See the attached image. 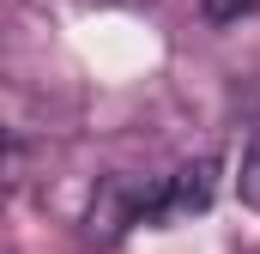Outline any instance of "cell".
<instances>
[{"label": "cell", "mask_w": 260, "mask_h": 254, "mask_svg": "<svg viewBox=\"0 0 260 254\" xmlns=\"http://www.w3.org/2000/svg\"><path fill=\"white\" fill-rule=\"evenodd\" d=\"M18 176H24V151H18V139H12V133H0V194L18 188Z\"/></svg>", "instance_id": "cell-4"}, {"label": "cell", "mask_w": 260, "mask_h": 254, "mask_svg": "<svg viewBox=\"0 0 260 254\" xmlns=\"http://www.w3.org/2000/svg\"><path fill=\"white\" fill-rule=\"evenodd\" d=\"M145 200H151L145 182H133V176H109V182L97 188V200H91V236H97V242L127 236L133 224H145Z\"/></svg>", "instance_id": "cell-2"}, {"label": "cell", "mask_w": 260, "mask_h": 254, "mask_svg": "<svg viewBox=\"0 0 260 254\" xmlns=\"http://www.w3.org/2000/svg\"><path fill=\"white\" fill-rule=\"evenodd\" d=\"M236 194H242V206H248V212H260V127H254V139H248V151H242Z\"/></svg>", "instance_id": "cell-3"}, {"label": "cell", "mask_w": 260, "mask_h": 254, "mask_svg": "<svg viewBox=\"0 0 260 254\" xmlns=\"http://www.w3.org/2000/svg\"><path fill=\"white\" fill-rule=\"evenodd\" d=\"M200 6H206V18H212V24H236L242 12H254L260 0H200Z\"/></svg>", "instance_id": "cell-5"}, {"label": "cell", "mask_w": 260, "mask_h": 254, "mask_svg": "<svg viewBox=\"0 0 260 254\" xmlns=\"http://www.w3.org/2000/svg\"><path fill=\"white\" fill-rule=\"evenodd\" d=\"M212 194H218V164L212 157H200V164H182L176 176H164L151 200H145V224H176V218H194L212 206Z\"/></svg>", "instance_id": "cell-1"}]
</instances>
